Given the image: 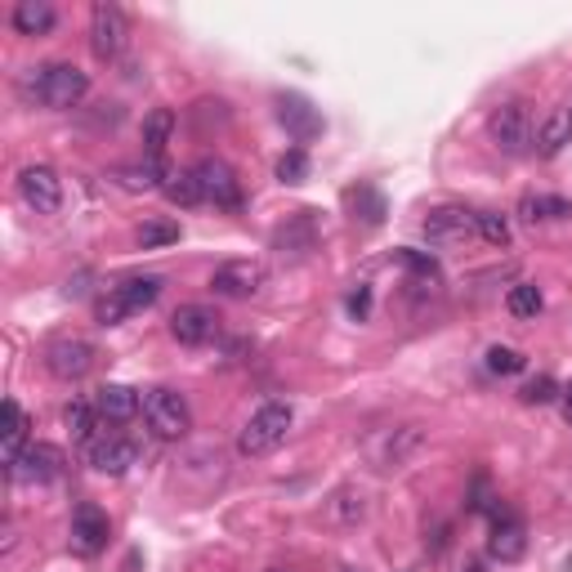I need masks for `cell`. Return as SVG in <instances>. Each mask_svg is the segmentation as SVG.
<instances>
[{
	"instance_id": "6da1fadb",
	"label": "cell",
	"mask_w": 572,
	"mask_h": 572,
	"mask_svg": "<svg viewBox=\"0 0 572 572\" xmlns=\"http://www.w3.org/2000/svg\"><path fill=\"white\" fill-rule=\"evenodd\" d=\"M18 94L46 103L54 112H72L76 103L90 94V76L76 63H41V67H27L18 76Z\"/></svg>"
},
{
	"instance_id": "7a4b0ae2",
	"label": "cell",
	"mask_w": 572,
	"mask_h": 572,
	"mask_svg": "<svg viewBox=\"0 0 572 572\" xmlns=\"http://www.w3.org/2000/svg\"><path fill=\"white\" fill-rule=\"evenodd\" d=\"M291 425H295L291 403H264V407L251 416V421L242 425L238 452H242V456H269V452H278V447L287 443Z\"/></svg>"
},
{
	"instance_id": "3957f363",
	"label": "cell",
	"mask_w": 572,
	"mask_h": 572,
	"mask_svg": "<svg viewBox=\"0 0 572 572\" xmlns=\"http://www.w3.org/2000/svg\"><path fill=\"white\" fill-rule=\"evenodd\" d=\"M143 421L157 438H183L193 430V411H188V398L175 390H148L143 394Z\"/></svg>"
},
{
	"instance_id": "277c9868",
	"label": "cell",
	"mask_w": 572,
	"mask_h": 572,
	"mask_svg": "<svg viewBox=\"0 0 572 572\" xmlns=\"http://www.w3.org/2000/svg\"><path fill=\"white\" fill-rule=\"evenodd\" d=\"M130 46V23L122 14V5H112V0H99V5L90 10V50L94 59L103 63H117Z\"/></svg>"
},
{
	"instance_id": "5b68a950",
	"label": "cell",
	"mask_w": 572,
	"mask_h": 572,
	"mask_svg": "<svg viewBox=\"0 0 572 572\" xmlns=\"http://www.w3.org/2000/svg\"><path fill=\"white\" fill-rule=\"evenodd\" d=\"M487 135H492V143H497L501 152H510V157H523V152L532 148V117H527V103H519V99L501 103V107L487 117Z\"/></svg>"
},
{
	"instance_id": "8992f818",
	"label": "cell",
	"mask_w": 572,
	"mask_h": 572,
	"mask_svg": "<svg viewBox=\"0 0 572 572\" xmlns=\"http://www.w3.org/2000/svg\"><path fill=\"white\" fill-rule=\"evenodd\" d=\"M18 198L36 215H59V206H63V179H59V170L46 166V162L23 166L18 170Z\"/></svg>"
},
{
	"instance_id": "52a82bcc",
	"label": "cell",
	"mask_w": 572,
	"mask_h": 572,
	"mask_svg": "<svg viewBox=\"0 0 572 572\" xmlns=\"http://www.w3.org/2000/svg\"><path fill=\"white\" fill-rule=\"evenodd\" d=\"M193 175H198V188H202V198L211 206H219V211H242V183H238V175H233V166H228V162L202 157L193 166Z\"/></svg>"
},
{
	"instance_id": "ba28073f",
	"label": "cell",
	"mask_w": 572,
	"mask_h": 572,
	"mask_svg": "<svg viewBox=\"0 0 572 572\" xmlns=\"http://www.w3.org/2000/svg\"><path fill=\"white\" fill-rule=\"evenodd\" d=\"M264 287V264L259 259H224L211 274V291L224 300H251Z\"/></svg>"
},
{
	"instance_id": "9c48e42d",
	"label": "cell",
	"mask_w": 572,
	"mask_h": 572,
	"mask_svg": "<svg viewBox=\"0 0 572 572\" xmlns=\"http://www.w3.org/2000/svg\"><path fill=\"white\" fill-rule=\"evenodd\" d=\"M63 466H67V456L54 443H27L10 461V474L23 483H54L63 474Z\"/></svg>"
},
{
	"instance_id": "30bf717a",
	"label": "cell",
	"mask_w": 572,
	"mask_h": 572,
	"mask_svg": "<svg viewBox=\"0 0 572 572\" xmlns=\"http://www.w3.org/2000/svg\"><path fill=\"white\" fill-rule=\"evenodd\" d=\"M170 335L188 349H202L219 335V314L211 304H179L175 318H170Z\"/></svg>"
},
{
	"instance_id": "8fae6325",
	"label": "cell",
	"mask_w": 572,
	"mask_h": 572,
	"mask_svg": "<svg viewBox=\"0 0 572 572\" xmlns=\"http://www.w3.org/2000/svg\"><path fill=\"white\" fill-rule=\"evenodd\" d=\"M46 367L59 376V380H81L90 367H94V345L81 335H59L46 345Z\"/></svg>"
},
{
	"instance_id": "7c38bea8",
	"label": "cell",
	"mask_w": 572,
	"mask_h": 572,
	"mask_svg": "<svg viewBox=\"0 0 572 572\" xmlns=\"http://www.w3.org/2000/svg\"><path fill=\"white\" fill-rule=\"evenodd\" d=\"M86 461L94 466V474H107V479H122L139 466V443L130 438H117V434H107V438H90L86 447Z\"/></svg>"
},
{
	"instance_id": "4fadbf2b",
	"label": "cell",
	"mask_w": 572,
	"mask_h": 572,
	"mask_svg": "<svg viewBox=\"0 0 572 572\" xmlns=\"http://www.w3.org/2000/svg\"><path fill=\"white\" fill-rule=\"evenodd\" d=\"M497 514V523H492V532H487V555L497 559V563H519L523 555H527V527H523V519L519 514H510V510H492Z\"/></svg>"
},
{
	"instance_id": "5bb4252c",
	"label": "cell",
	"mask_w": 572,
	"mask_h": 572,
	"mask_svg": "<svg viewBox=\"0 0 572 572\" xmlns=\"http://www.w3.org/2000/svg\"><path fill=\"white\" fill-rule=\"evenodd\" d=\"M278 122L295 143H309L322 135V112L304 99V94H278Z\"/></svg>"
},
{
	"instance_id": "9a60e30c",
	"label": "cell",
	"mask_w": 572,
	"mask_h": 572,
	"mask_svg": "<svg viewBox=\"0 0 572 572\" xmlns=\"http://www.w3.org/2000/svg\"><path fill=\"white\" fill-rule=\"evenodd\" d=\"M107 537H112V523H107V514L99 510V506H76V514H72V550L76 555H99V550H107Z\"/></svg>"
},
{
	"instance_id": "2e32d148",
	"label": "cell",
	"mask_w": 572,
	"mask_h": 572,
	"mask_svg": "<svg viewBox=\"0 0 572 572\" xmlns=\"http://www.w3.org/2000/svg\"><path fill=\"white\" fill-rule=\"evenodd\" d=\"M416 447H421V430H416V425H398V430H385V434L371 438V461L380 470H394V466L407 461Z\"/></svg>"
},
{
	"instance_id": "e0dca14e",
	"label": "cell",
	"mask_w": 572,
	"mask_h": 572,
	"mask_svg": "<svg viewBox=\"0 0 572 572\" xmlns=\"http://www.w3.org/2000/svg\"><path fill=\"white\" fill-rule=\"evenodd\" d=\"M94 407H99L103 421L122 425V421H135V416L143 411V398H139V390H130V385H103V390L94 394Z\"/></svg>"
},
{
	"instance_id": "ac0fdd59",
	"label": "cell",
	"mask_w": 572,
	"mask_h": 572,
	"mask_svg": "<svg viewBox=\"0 0 572 572\" xmlns=\"http://www.w3.org/2000/svg\"><path fill=\"white\" fill-rule=\"evenodd\" d=\"M474 233V215H466L461 206H438L425 215V238L430 242H461Z\"/></svg>"
},
{
	"instance_id": "d6986e66",
	"label": "cell",
	"mask_w": 572,
	"mask_h": 572,
	"mask_svg": "<svg viewBox=\"0 0 572 572\" xmlns=\"http://www.w3.org/2000/svg\"><path fill=\"white\" fill-rule=\"evenodd\" d=\"M179 117L170 107H152L143 117V162H166V143L175 135Z\"/></svg>"
},
{
	"instance_id": "ffe728a7",
	"label": "cell",
	"mask_w": 572,
	"mask_h": 572,
	"mask_svg": "<svg viewBox=\"0 0 572 572\" xmlns=\"http://www.w3.org/2000/svg\"><path fill=\"white\" fill-rule=\"evenodd\" d=\"M54 23H59V14H54L50 0H18L14 14H10V27L18 36H50Z\"/></svg>"
},
{
	"instance_id": "44dd1931",
	"label": "cell",
	"mask_w": 572,
	"mask_h": 572,
	"mask_svg": "<svg viewBox=\"0 0 572 572\" xmlns=\"http://www.w3.org/2000/svg\"><path fill=\"white\" fill-rule=\"evenodd\" d=\"M327 519L340 527H354L367 519V492L363 487H335L331 501H327Z\"/></svg>"
},
{
	"instance_id": "7402d4cb",
	"label": "cell",
	"mask_w": 572,
	"mask_h": 572,
	"mask_svg": "<svg viewBox=\"0 0 572 572\" xmlns=\"http://www.w3.org/2000/svg\"><path fill=\"white\" fill-rule=\"evenodd\" d=\"M568 143H572V107H559L537 130V152H542V157H555V152H563Z\"/></svg>"
},
{
	"instance_id": "603a6c76",
	"label": "cell",
	"mask_w": 572,
	"mask_h": 572,
	"mask_svg": "<svg viewBox=\"0 0 572 572\" xmlns=\"http://www.w3.org/2000/svg\"><path fill=\"white\" fill-rule=\"evenodd\" d=\"M519 215L527 224H550V219H572V202L568 198H550V193H527L519 202Z\"/></svg>"
},
{
	"instance_id": "cb8c5ba5",
	"label": "cell",
	"mask_w": 572,
	"mask_h": 572,
	"mask_svg": "<svg viewBox=\"0 0 572 572\" xmlns=\"http://www.w3.org/2000/svg\"><path fill=\"white\" fill-rule=\"evenodd\" d=\"M117 291V300L126 304V314H139V309H148V304H157V295H162V278H126L122 287H112Z\"/></svg>"
},
{
	"instance_id": "d4e9b609",
	"label": "cell",
	"mask_w": 572,
	"mask_h": 572,
	"mask_svg": "<svg viewBox=\"0 0 572 572\" xmlns=\"http://www.w3.org/2000/svg\"><path fill=\"white\" fill-rule=\"evenodd\" d=\"M162 193H166V202H175V206H202V202H206L193 170H170V175L162 179Z\"/></svg>"
},
{
	"instance_id": "484cf974",
	"label": "cell",
	"mask_w": 572,
	"mask_h": 572,
	"mask_svg": "<svg viewBox=\"0 0 572 572\" xmlns=\"http://www.w3.org/2000/svg\"><path fill=\"white\" fill-rule=\"evenodd\" d=\"M27 430H31V421H27L23 403L5 398V461H14V456L27 447Z\"/></svg>"
},
{
	"instance_id": "4316f807",
	"label": "cell",
	"mask_w": 572,
	"mask_h": 572,
	"mask_svg": "<svg viewBox=\"0 0 572 572\" xmlns=\"http://www.w3.org/2000/svg\"><path fill=\"white\" fill-rule=\"evenodd\" d=\"M345 198H349V206H354V215H358L363 224H371V228H376L380 219H385V198H380L371 183H358V188H349Z\"/></svg>"
},
{
	"instance_id": "83f0119b",
	"label": "cell",
	"mask_w": 572,
	"mask_h": 572,
	"mask_svg": "<svg viewBox=\"0 0 572 572\" xmlns=\"http://www.w3.org/2000/svg\"><path fill=\"white\" fill-rule=\"evenodd\" d=\"M542 287L537 282H519V287H510V295H506V309L514 314V318H537L542 314Z\"/></svg>"
},
{
	"instance_id": "f1b7e54d",
	"label": "cell",
	"mask_w": 572,
	"mask_h": 572,
	"mask_svg": "<svg viewBox=\"0 0 572 572\" xmlns=\"http://www.w3.org/2000/svg\"><path fill=\"white\" fill-rule=\"evenodd\" d=\"M94 416H99V407L94 403H67L63 407V425L72 430V438H81V443H90V434H94Z\"/></svg>"
},
{
	"instance_id": "f546056e",
	"label": "cell",
	"mask_w": 572,
	"mask_h": 572,
	"mask_svg": "<svg viewBox=\"0 0 572 572\" xmlns=\"http://www.w3.org/2000/svg\"><path fill=\"white\" fill-rule=\"evenodd\" d=\"M474 228H479V238L487 246H510V219L497 215V211H479L474 215Z\"/></svg>"
},
{
	"instance_id": "4dcf8cb0",
	"label": "cell",
	"mask_w": 572,
	"mask_h": 572,
	"mask_svg": "<svg viewBox=\"0 0 572 572\" xmlns=\"http://www.w3.org/2000/svg\"><path fill=\"white\" fill-rule=\"evenodd\" d=\"M170 242H179V224L175 219H148L139 228V246L143 251H157V246H170Z\"/></svg>"
},
{
	"instance_id": "1f68e13d",
	"label": "cell",
	"mask_w": 572,
	"mask_h": 572,
	"mask_svg": "<svg viewBox=\"0 0 572 572\" xmlns=\"http://www.w3.org/2000/svg\"><path fill=\"white\" fill-rule=\"evenodd\" d=\"M278 179L282 183H304V179H309V152H304V148L282 152V157H278Z\"/></svg>"
},
{
	"instance_id": "d6a6232c",
	"label": "cell",
	"mask_w": 572,
	"mask_h": 572,
	"mask_svg": "<svg viewBox=\"0 0 572 572\" xmlns=\"http://www.w3.org/2000/svg\"><path fill=\"white\" fill-rule=\"evenodd\" d=\"M527 367V358L519 354V349H510V345H492L487 349V371H497V376H519Z\"/></svg>"
},
{
	"instance_id": "836d02e7",
	"label": "cell",
	"mask_w": 572,
	"mask_h": 572,
	"mask_svg": "<svg viewBox=\"0 0 572 572\" xmlns=\"http://www.w3.org/2000/svg\"><path fill=\"white\" fill-rule=\"evenodd\" d=\"M519 398H523V403H532V407H546V403H555V398H559L555 376H537V380H527V385L519 390Z\"/></svg>"
},
{
	"instance_id": "e575fe53",
	"label": "cell",
	"mask_w": 572,
	"mask_h": 572,
	"mask_svg": "<svg viewBox=\"0 0 572 572\" xmlns=\"http://www.w3.org/2000/svg\"><path fill=\"white\" fill-rule=\"evenodd\" d=\"M398 259L407 264V269H411L416 278H425V282H430V278H438V259H434L430 251H416V246H403V251H398Z\"/></svg>"
},
{
	"instance_id": "d590c367",
	"label": "cell",
	"mask_w": 572,
	"mask_h": 572,
	"mask_svg": "<svg viewBox=\"0 0 572 572\" xmlns=\"http://www.w3.org/2000/svg\"><path fill=\"white\" fill-rule=\"evenodd\" d=\"M94 318H99L103 327H117V322H122V318H130V314H126V304L117 300V291H107V295L94 304Z\"/></svg>"
},
{
	"instance_id": "8d00e7d4",
	"label": "cell",
	"mask_w": 572,
	"mask_h": 572,
	"mask_svg": "<svg viewBox=\"0 0 572 572\" xmlns=\"http://www.w3.org/2000/svg\"><path fill=\"white\" fill-rule=\"evenodd\" d=\"M349 314H354L358 322H363V318L371 314V291H367V287H358V291L349 295Z\"/></svg>"
},
{
	"instance_id": "74e56055",
	"label": "cell",
	"mask_w": 572,
	"mask_h": 572,
	"mask_svg": "<svg viewBox=\"0 0 572 572\" xmlns=\"http://www.w3.org/2000/svg\"><path fill=\"white\" fill-rule=\"evenodd\" d=\"M559 411H563V421H572V385L559 390Z\"/></svg>"
},
{
	"instance_id": "f35d334b",
	"label": "cell",
	"mask_w": 572,
	"mask_h": 572,
	"mask_svg": "<svg viewBox=\"0 0 572 572\" xmlns=\"http://www.w3.org/2000/svg\"><path fill=\"white\" fill-rule=\"evenodd\" d=\"M466 572H483V568H479V563H470V568H466Z\"/></svg>"
},
{
	"instance_id": "ab89813d",
	"label": "cell",
	"mask_w": 572,
	"mask_h": 572,
	"mask_svg": "<svg viewBox=\"0 0 572 572\" xmlns=\"http://www.w3.org/2000/svg\"><path fill=\"white\" fill-rule=\"evenodd\" d=\"M269 572H291V568H269Z\"/></svg>"
},
{
	"instance_id": "60d3db41",
	"label": "cell",
	"mask_w": 572,
	"mask_h": 572,
	"mask_svg": "<svg viewBox=\"0 0 572 572\" xmlns=\"http://www.w3.org/2000/svg\"><path fill=\"white\" fill-rule=\"evenodd\" d=\"M345 572H358V568H345Z\"/></svg>"
}]
</instances>
